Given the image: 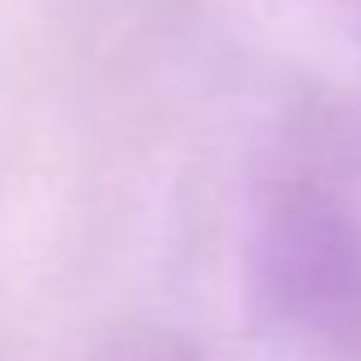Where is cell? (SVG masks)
I'll use <instances>...</instances> for the list:
<instances>
[{
	"mask_svg": "<svg viewBox=\"0 0 361 361\" xmlns=\"http://www.w3.org/2000/svg\"><path fill=\"white\" fill-rule=\"evenodd\" d=\"M118 361H185V352H176V347L161 342V337H147L142 347H127Z\"/></svg>",
	"mask_w": 361,
	"mask_h": 361,
	"instance_id": "obj_2",
	"label": "cell"
},
{
	"mask_svg": "<svg viewBox=\"0 0 361 361\" xmlns=\"http://www.w3.org/2000/svg\"><path fill=\"white\" fill-rule=\"evenodd\" d=\"M254 302L317 357L361 361V220L317 180H283L254 230Z\"/></svg>",
	"mask_w": 361,
	"mask_h": 361,
	"instance_id": "obj_1",
	"label": "cell"
}]
</instances>
